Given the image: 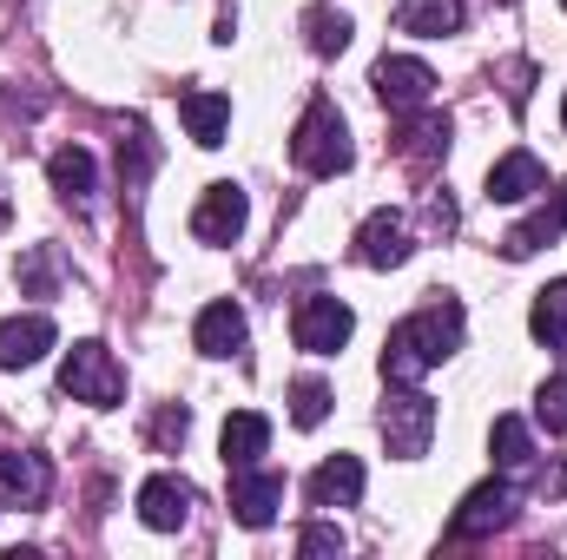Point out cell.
Masks as SVG:
<instances>
[{"instance_id":"cell-1","label":"cell","mask_w":567,"mask_h":560,"mask_svg":"<svg viewBox=\"0 0 567 560\" xmlns=\"http://www.w3.org/2000/svg\"><path fill=\"white\" fill-rule=\"evenodd\" d=\"M462 350V303L455 297H435L416 317H403L383 343V376L390 383H423L429 370H442L449 356Z\"/></svg>"},{"instance_id":"cell-2","label":"cell","mask_w":567,"mask_h":560,"mask_svg":"<svg viewBox=\"0 0 567 560\" xmlns=\"http://www.w3.org/2000/svg\"><path fill=\"white\" fill-rule=\"evenodd\" d=\"M290 158H297V172H310V178L350 172L357 145H350V126H343V113H337L330 100H310V106H303V120H297V133H290Z\"/></svg>"},{"instance_id":"cell-3","label":"cell","mask_w":567,"mask_h":560,"mask_svg":"<svg viewBox=\"0 0 567 560\" xmlns=\"http://www.w3.org/2000/svg\"><path fill=\"white\" fill-rule=\"evenodd\" d=\"M60 390L73 396V403H93V409H120L126 403V370L113 363V350L106 343H73L66 350V363H60Z\"/></svg>"},{"instance_id":"cell-4","label":"cell","mask_w":567,"mask_h":560,"mask_svg":"<svg viewBox=\"0 0 567 560\" xmlns=\"http://www.w3.org/2000/svg\"><path fill=\"white\" fill-rule=\"evenodd\" d=\"M377 428H383V442H390V455H396V462H416V455H429V442H435V403H429L423 390L396 383V390L383 396Z\"/></svg>"},{"instance_id":"cell-5","label":"cell","mask_w":567,"mask_h":560,"mask_svg":"<svg viewBox=\"0 0 567 560\" xmlns=\"http://www.w3.org/2000/svg\"><path fill=\"white\" fill-rule=\"evenodd\" d=\"M245 218H251L245 185L218 178V185H205V198L192 205V238H198V245H238V238H245Z\"/></svg>"},{"instance_id":"cell-6","label":"cell","mask_w":567,"mask_h":560,"mask_svg":"<svg viewBox=\"0 0 567 560\" xmlns=\"http://www.w3.org/2000/svg\"><path fill=\"white\" fill-rule=\"evenodd\" d=\"M350 330H357V317H350L343 297H303L297 317H290V336H297V350H310V356H337V350L350 343Z\"/></svg>"},{"instance_id":"cell-7","label":"cell","mask_w":567,"mask_h":560,"mask_svg":"<svg viewBox=\"0 0 567 560\" xmlns=\"http://www.w3.org/2000/svg\"><path fill=\"white\" fill-rule=\"evenodd\" d=\"M370 86H377V100H383L390 113H423L429 93H435V73H429L423 60L383 53V60H377V73H370Z\"/></svg>"},{"instance_id":"cell-8","label":"cell","mask_w":567,"mask_h":560,"mask_svg":"<svg viewBox=\"0 0 567 560\" xmlns=\"http://www.w3.org/2000/svg\"><path fill=\"white\" fill-rule=\"evenodd\" d=\"M508 515H515V481L495 475V481H482V488L462 501V515L449 521V541H482V535L508 528Z\"/></svg>"},{"instance_id":"cell-9","label":"cell","mask_w":567,"mask_h":560,"mask_svg":"<svg viewBox=\"0 0 567 560\" xmlns=\"http://www.w3.org/2000/svg\"><path fill=\"white\" fill-rule=\"evenodd\" d=\"M278 508H284V475L231 468V515H238V528H271Z\"/></svg>"},{"instance_id":"cell-10","label":"cell","mask_w":567,"mask_h":560,"mask_svg":"<svg viewBox=\"0 0 567 560\" xmlns=\"http://www.w3.org/2000/svg\"><path fill=\"white\" fill-rule=\"evenodd\" d=\"M410 251H416V245H410V218H403V211H370V218H363L357 258H363L370 271H396Z\"/></svg>"},{"instance_id":"cell-11","label":"cell","mask_w":567,"mask_h":560,"mask_svg":"<svg viewBox=\"0 0 567 560\" xmlns=\"http://www.w3.org/2000/svg\"><path fill=\"white\" fill-rule=\"evenodd\" d=\"M53 343H60V330H53V317H47V310L7 317V323H0V370H33Z\"/></svg>"},{"instance_id":"cell-12","label":"cell","mask_w":567,"mask_h":560,"mask_svg":"<svg viewBox=\"0 0 567 560\" xmlns=\"http://www.w3.org/2000/svg\"><path fill=\"white\" fill-rule=\"evenodd\" d=\"M53 488V468L47 455H27V448H0V508H40Z\"/></svg>"},{"instance_id":"cell-13","label":"cell","mask_w":567,"mask_h":560,"mask_svg":"<svg viewBox=\"0 0 567 560\" xmlns=\"http://www.w3.org/2000/svg\"><path fill=\"white\" fill-rule=\"evenodd\" d=\"M192 481H178V475H152L140 488V521L145 528H158V535H172V528H185L192 521Z\"/></svg>"},{"instance_id":"cell-14","label":"cell","mask_w":567,"mask_h":560,"mask_svg":"<svg viewBox=\"0 0 567 560\" xmlns=\"http://www.w3.org/2000/svg\"><path fill=\"white\" fill-rule=\"evenodd\" d=\"M535 191H548V165H542L535 152H502V158L488 165V198H495V205H522V198H535Z\"/></svg>"},{"instance_id":"cell-15","label":"cell","mask_w":567,"mask_h":560,"mask_svg":"<svg viewBox=\"0 0 567 560\" xmlns=\"http://www.w3.org/2000/svg\"><path fill=\"white\" fill-rule=\"evenodd\" d=\"M555 238H567V185L542 205V211H528V218L502 238V258H515V265H522V258H535V251H542V245H555Z\"/></svg>"},{"instance_id":"cell-16","label":"cell","mask_w":567,"mask_h":560,"mask_svg":"<svg viewBox=\"0 0 567 560\" xmlns=\"http://www.w3.org/2000/svg\"><path fill=\"white\" fill-rule=\"evenodd\" d=\"M178 120H185V133H192V145H225V133H231V100L225 93H205V86H192V93H178Z\"/></svg>"},{"instance_id":"cell-17","label":"cell","mask_w":567,"mask_h":560,"mask_svg":"<svg viewBox=\"0 0 567 560\" xmlns=\"http://www.w3.org/2000/svg\"><path fill=\"white\" fill-rule=\"evenodd\" d=\"M310 508H357L363 501V462L357 455H330L317 475H310Z\"/></svg>"},{"instance_id":"cell-18","label":"cell","mask_w":567,"mask_h":560,"mask_svg":"<svg viewBox=\"0 0 567 560\" xmlns=\"http://www.w3.org/2000/svg\"><path fill=\"white\" fill-rule=\"evenodd\" d=\"M488 448H495V468H502L515 488H522V481H535V435H528V422H522V416H495Z\"/></svg>"},{"instance_id":"cell-19","label":"cell","mask_w":567,"mask_h":560,"mask_svg":"<svg viewBox=\"0 0 567 560\" xmlns=\"http://www.w3.org/2000/svg\"><path fill=\"white\" fill-rule=\"evenodd\" d=\"M245 336H251V330H245V310H238V303H205L198 323H192V343H198L205 356H238Z\"/></svg>"},{"instance_id":"cell-20","label":"cell","mask_w":567,"mask_h":560,"mask_svg":"<svg viewBox=\"0 0 567 560\" xmlns=\"http://www.w3.org/2000/svg\"><path fill=\"white\" fill-rule=\"evenodd\" d=\"M218 448H225V468H258V455L271 448V416H258V409H238V416H225Z\"/></svg>"},{"instance_id":"cell-21","label":"cell","mask_w":567,"mask_h":560,"mask_svg":"<svg viewBox=\"0 0 567 560\" xmlns=\"http://www.w3.org/2000/svg\"><path fill=\"white\" fill-rule=\"evenodd\" d=\"M47 178H53V191H60L66 205H86L93 185H100V165H93L86 145H60V152L47 158Z\"/></svg>"},{"instance_id":"cell-22","label":"cell","mask_w":567,"mask_h":560,"mask_svg":"<svg viewBox=\"0 0 567 560\" xmlns=\"http://www.w3.org/2000/svg\"><path fill=\"white\" fill-rule=\"evenodd\" d=\"M462 20H468V7H462V0H403V7H396V27H403V33H423V40L455 33Z\"/></svg>"},{"instance_id":"cell-23","label":"cell","mask_w":567,"mask_h":560,"mask_svg":"<svg viewBox=\"0 0 567 560\" xmlns=\"http://www.w3.org/2000/svg\"><path fill=\"white\" fill-rule=\"evenodd\" d=\"M528 330H535V343H548V350H561L567 343V278H555L548 290H535Z\"/></svg>"},{"instance_id":"cell-24","label":"cell","mask_w":567,"mask_h":560,"mask_svg":"<svg viewBox=\"0 0 567 560\" xmlns=\"http://www.w3.org/2000/svg\"><path fill=\"white\" fill-rule=\"evenodd\" d=\"M303 33H310V53H343L350 46V13H330V7H310L303 13Z\"/></svg>"},{"instance_id":"cell-25","label":"cell","mask_w":567,"mask_h":560,"mask_svg":"<svg viewBox=\"0 0 567 560\" xmlns=\"http://www.w3.org/2000/svg\"><path fill=\"white\" fill-rule=\"evenodd\" d=\"M323 416H330V390H323L317 376L290 383V422H297V428H317Z\"/></svg>"},{"instance_id":"cell-26","label":"cell","mask_w":567,"mask_h":560,"mask_svg":"<svg viewBox=\"0 0 567 560\" xmlns=\"http://www.w3.org/2000/svg\"><path fill=\"white\" fill-rule=\"evenodd\" d=\"M535 422H542L548 435H567V376H548V383H542V396H535Z\"/></svg>"},{"instance_id":"cell-27","label":"cell","mask_w":567,"mask_h":560,"mask_svg":"<svg viewBox=\"0 0 567 560\" xmlns=\"http://www.w3.org/2000/svg\"><path fill=\"white\" fill-rule=\"evenodd\" d=\"M435 152H449V126H442V120H423V126L410 133V145H403V158H410V165H429Z\"/></svg>"},{"instance_id":"cell-28","label":"cell","mask_w":567,"mask_h":560,"mask_svg":"<svg viewBox=\"0 0 567 560\" xmlns=\"http://www.w3.org/2000/svg\"><path fill=\"white\" fill-rule=\"evenodd\" d=\"M145 165H152V139H145V126H133V139L120 145V178H126V185H140Z\"/></svg>"},{"instance_id":"cell-29","label":"cell","mask_w":567,"mask_h":560,"mask_svg":"<svg viewBox=\"0 0 567 560\" xmlns=\"http://www.w3.org/2000/svg\"><path fill=\"white\" fill-rule=\"evenodd\" d=\"M297 554H303V560H317V554H343V535H337L330 521H310V528L297 535Z\"/></svg>"},{"instance_id":"cell-30","label":"cell","mask_w":567,"mask_h":560,"mask_svg":"<svg viewBox=\"0 0 567 560\" xmlns=\"http://www.w3.org/2000/svg\"><path fill=\"white\" fill-rule=\"evenodd\" d=\"M20 278L33 283V290H53V251L40 245V251H27V265H20Z\"/></svg>"},{"instance_id":"cell-31","label":"cell","mask_w":567,"mask_h":560,"mask_svg":"<svg viewBox=\"0 0 567 560\" xmlns=\"http://www.w3.org/2000/svg\"><path fill=\"white\" fill-rule=\"evenodd\" d=\"M152 435L158 442H185V409H165V416L152 422Z\"/></svg>"},{"instance_id":"cell-32","label":"cell","mask_w":567,"mask_h":560,"mask_svg":"<svg viewBox=\"0 0 567 560\" xmlns=\"http://www.w3.org/2000/svg\"><path fill=\"white\" fill-rule=\"evenodd\" d=\"M561 126H567V106H561Z\"/></svg>"},{"instance_id":"cell-33","label":"cell","mask_w":567,"mask_h":560,"mask_svg":"<svg viewBox=\"0 0 567 560\" xmlns=\"http://www.w3.org/2000/svg\"><path fill=\"white\" fill-rule=\"evenodd\" d=\"M561 7H567V0H561Z\"/></svg>"}]
</instances>
